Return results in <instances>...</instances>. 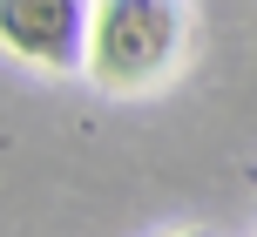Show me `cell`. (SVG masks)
I'll return each instance as SVG.
<instances>
[{
	"label": "cell",
	"instance_id": "1",
	"mask_svg": "<svg viewBox=\"0 0 257 237\" xmlns=\"http://www.w3.org/2000/svg\"><path fill=\"white\" fill-rule=\"evenodd\" d=\"M176 7L169 0H95L88 75L102 88H149L176 54Z\"/></svg>",
	"mask_w": 257,
	"mask_h": 237
},
{
	"label": "cell",
	"instance_id": "2",
	"mask_svg": "<svg viewBox=\"0 0 257 237\" xmlns=\"http://www.w3.org/2000/svg\"><path fill=\"white\" fill-rule=\"evenodd\" d=\"M0 34L34 68H81L95 41V0H0Z\"/></svg>",
	"mask_w": 257,
	"mask_h": 237
},
{
	"label": "cell",
	"instance_id": "3",
	"mask_svg": "<svg viewBox=\"0 0 257 237\" xmlns=\"http://www.w3.org/2000/svg\"><path fill=\"white\" fill-rule=\"evenodd\" d=\"M183 237H210V230H183Z\"/></svg>",
	"mask_w": 257,
	"mask_h": 237
}]
</instances>
